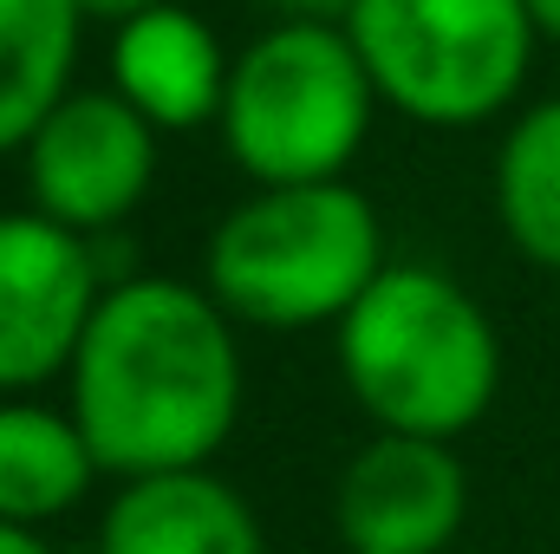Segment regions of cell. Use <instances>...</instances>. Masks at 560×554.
<instances>
[{
    "label": "cell",
    "instance_id": "1",
    "mask_svg": "<svg viewBox=\"0 0 560 554\" xmlns=\"http://www.w3.org/2000/svg\"><path fill=\"white\" fill-rule=\"evenodd\" d=\"M242 385V326L202 280L125 275L72 353L66 405L105 476H150L215 463L235 437Z\"/></svg>",
    "mask_w": 560,
    "mask_h": 554
},
{
    "label": "cell",
    "instance_id": "2",
    "mask_svg": "<svg viewBox=\"0 0 560 554\" xmlns=\"http://www.w3.org/2000/svg\"><path fill=\"white\" fill-rule=\"evenodd\" d=\"M339 379L378 430L463 437L502 392V333L489 307L430 262H385L332 326Z\"/></svg>",
    "mask_w": 560,
    "mask_h": 554
},
{
    "label": "cell",
    "instance_id": "3",
    "mask_svg": "<svg viewBox=\"0 0 560 554\" xmlns=\"http://www.w3.org/2000/svg\"><path fill=\"white\" fill-rule=\"evenodd\" d=\"M385 268V222L352 176L255 183L202 242V287L255 333H319Z\"/></svg>",
    "mask_w": 560,
    "mask_h": 554
},
{
    "label": "cell",
    "instance_id": "4",
    "mask_svg": "<svg viewBox=\"0 0 560 554\" xmlns=\"http://www.w3.org/2000/svg\"><path fill=\"white\" fill-rule=\"evenodd\" d=\"M378 105L346 26L275 20L235 53L215 131L248 183H326L352 170Z\"/></svg>",
    "mask_w": 560,
    "mask_h": 554
},
{
    "label": "cell",
    "instance_id": "5",
    "mask_svg": "<svg viewBox=\"0 0 560 554\" xmlns=\"http://www.w3.org/2000/svg\"><path fill=\"white\" fill-rule=\"evenodd\" d=\"M346 33L385 112L423 131H476L515 112L541 53L528 0H359Z\"/></svg>",
    "mask_w": 560,
    "mask_h": 554
},
{
    "label": "cell",
    "instance_id": "6",
    "mask_svg": "<svg viewBox=\"0 0 560 554\" xmlns=\"http://www.w3.org/2000/svg\"><path fill=\"white\" fill-rule=\"evenodd\" d=\"M163 131L118 85H72L20 143L26 203L79 235H112L156 183Z\"/></svg>",
    "mask_w": 560,
    "mask_h": 554
},
{
    "label": "cell",
    "instance_id": "7",
    "mask_svg": "<svg viewBox=\"0 0 560 554\" xmlns=\"http://www.w3.org/2000/svg\"><path fill=\"white\" fill-rule=\"evenodd\" d=\"M105 287L98 235L66 229L33 203L0 209V399L46 392L72 372Z\"/></svg>",
    "mask_w": 560,
    "mask_h": 554
},
{
    "label": "cell",
    "instance_id": "8",
    "mask_svg": "<svg viewBox=\"0 0 560 554\" xmlns=\"http://www.w3.org/2000/svg\"><path fill=\"white\" fill-rule=\"evenodd\" d=\"M469 522V476L450 437L372 430L332 483L346 554H450Z\"/></svg>",
    "mask_w": 560,
    "mask_h": 554
},
{
    "label": "cell",
    "instance_id": "9",
    "mask_svg": "<svg viewBox=\"0 0 560 554\" xmlns=\"http://www.w3.org/2000/svg\"><path fill=\"white\" fill-rule=\"evenodd\" d=\"M105 66H112V85L170 138V131H202L222 118L235 53L222 46V33L196 7L156 0V7L112 26Z\"/></svg>",
    "mask_w": 560,
    "mask_h": 554
},
{
    "label": "cell",
    "instance_id": "10",
    "mask_svg": "<svg viewBox=\"0 0 560 554\" xmlns=\"http://www.w3.org/2000/svg\"><path fill=\"white\" fill-rule=\"evenodd\" d=\"M98 554H268L255 503L209 463L118 476L98 516Z\"/></svg>",
    "mask_w": 560,
    "mask_h": 554
},
{
    "label": "cell",
    "instance_id": "11",
    "mask_svg": "<svg viewBox=\"0 0 560 554\" xmlns=\"http://www.w3.org/2000/svg\"><path fill=\"white\" fill-rule=\"evenodd\" d=\"M98 476L105 463L72 405H46L39 392L0 399V522L52 529L98 489Z\"/></svg>",
    "mask_w": 560,
    "mask_h": 554
},
{
    "label": "cell",
    "instance_id": "12",
    "mask_svg": "<svg viewBox=\"0 0 560 554\" xmlns=\"http://www.w3.org/2000/svg\"><path fill=\"white\" fill-rule=\"evenodd\" d=\"M79 0H0V157H20L33 125L79 85Z\"/></svg>",
    "mask_w": 560,
    "mask_h": 554
},
{
    "label": "cell",
    "instance_id": "13",
    "mask_svg": "<svg viewBox=\"0 0 560 554\" xmlns=\"http://www.w3.org/2000/svg\"><path fill=\"white\" fill-rule=\"evenodd\" d=\"M495 222L522 262L541 275H560V92L535 99L509 118L489 170Z\"/></svg>",
    "mask_w": 560,
    "mask_h": 554
},
{
    "label": "cell",
    "instance_id": "14",
    "mask_svg": "<svg viewBox=\"0 0 560 554\" xmlns=\"http://www.w3.org/2000/svg\"><path fill=\"white\" fill-rule=\"evenodd\" d=\"M275 20H326V26H346L359 0H268Z\"/></svg>",
    "mask_w": 560,
    "mask_h": 554
},
{
    "label": "cell",
    "instance_id": "15",
    "mask_svg": "<svg viewBox=\"0 0 560 554\" xmlns=\"http://www.w3.org/2000/svg\"><path fill=\"white\" fill-rule=\"evenodd\" d=\"M0 554H59L46 542V529H20V522H0Z\"/></svg>",
    "mask_w": 560,
    "mask_h": 554
},
{
    "label": "cell",
    "instance_id": "16",
    "mask_svg": "<svg viewBox=\"0 0 560 554\" xmlns=\"http://www.w3.org/2000/svg\"><path fill=\"white\" fill-rule=\"evenodd\" d=\"M85 7V20H98V26H118V20H131L143 7H156V0H79Z\"/></svg>",
    "mask_w": 560,
    "mask_h": 554
},
{
    "label": "cell",
    "instance_id": "17",
    "mask_svg": "<svg viewBox=\"0 0 560 554\" xmlns=\"http://www.w3.org/2000/svg\"><path fill=\"white\" fill-rule=\"evenodd\" d=\"M535 7V26H541V39L548 46H560V0H528Z\"/></svg>",
    "mask_w": 560,
    "mask_h": 554
}]
</instances>
